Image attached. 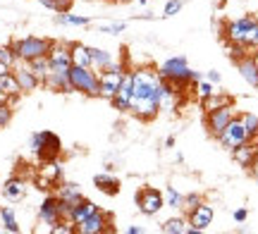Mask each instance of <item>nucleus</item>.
<instances>
[{"instance_id": "1", "label": "nucleus", "mask_w": 258, "mask_h": 234, "mask_svg": "<svg viewBox=\"0 0 258 234\" xmlns=\"http://www.w3.org/2000/svg\"><path fill=\"white\" fill-rule=\"evenodd\" d=\"M132 82H134V98H132L129 115H134L141 122L156 120L160 113L158 89H160L163 76L153 67H137V69H132Z\"/></svg>"}, {"instance_id": "2", "label": "nucleus", "mask_w": 258, "mask_h": 234, "mask_svg": "<svg viewBox=\"0 0 258 234\" xmlns=\"http://www.w3.org/2000/svg\"><path fill=\"white\" fill-rule=\"evenodd\" d=\"M222 38L227 43H237L246 50H258V17L256 15H241L237 19L225 22Z\"/></svg>"}, {"instance_id": "3", "label": "nucleus", "mask_w": 258, "mask_h": 234, "mask_svg": "<svg viewBox=\"0 0 258 234\" xmlns=\"http://www.w3.org/2000/svg\"><path fill=\"white\" fill-rule=\"evenodd\" d=\"M189 72H191V67H189L184 55L167 57L165 62L158 65V74L163 76L165 82H170L179 94H184V96L189 94Z\"/></svg>"}, {"instance_id": "4", "label": "nucleus", "mask_w": 258, "mask_h": 234, "mask_svg": "<svg viewBox=\"0 0 258 234\" xmlns=\"http://www.w3.org/2000/svg\"><path fill=\"white\" fill-rule=\"evenodd\" d=\"M29 148H31V153L38 160H53V158H60L62 141H60V136L55 131H48V129L34 131L31 139H29Z\"/></svg>"}, {"instance_id": "5", "label": "nucleus", "mask_w": 258, "mask_h": 234, "mask_svg": "<svg viewBox=\"0 0 258 234\" xmlns=\"http://www.w3.org/2000/svg\"><path fill=\"white\" fill-rule=\"evenodd\" d=\"M70 86H72V91L89 96V98H98L101 96L98 72L91 69V67H79V65L70 67Z\"/></svg>"}, {"instance_id": "6", "label": "nucleus", "mask_w": 258, "mask_h": 234, "mask_svg": "<svg viewBox=\"0 0 258 234\" xmlns=\"http://www.w3.org/2000/svg\"><path fill=\"white\" fill-rule=\"evenodd\" d=\"M67 217H70V208L64 206L55 194H48V196L41 201V206H38V220H41V225H46L48 229H53L57 222H62Z\"/></svg>"}, {"instance_id": "7", "label": "nucleus", "mask_w": 258, "mask_h": 234, "mask_svg": "<svg viewBox=\"0 0 258 234\" xmlns=\"http://www.w3.org/2000/svg\"><path fill=\"white\" fill-rule=\"evenodd\" d=\"M53 46L50 38H41V36H24V38H17L12 41V48L22 62H29L34 57H41V55H48V50Z\"/></svg>"}, {"instance_id": "8", "label": "nucleus", "mask_w": 258, "mask_h": 234, "mask_svg": "<svg viewBox=\"0 0 258 234\" xmlns=\"http://www.w3.org/2000/svg\"><path fill=\"white\" fill-rule=\"evenodd\" d=\"M124 72H127V62L124 60H115L108 69H103L101 74H98V84H101V96L98 98H108L110 101L112 96L117 94V89H120L122 79H124Z\"/></svg>"}, {"instance_id": "9", "label": "nucleus", "mask_w": 258, "mask_h": 234, "mask_svg": "<svg viewBox=\"0 0 258 234\" xmlns=\"http://www.w3.org/2000/svg\"><path fill=\"white\" fill-rule=\"evenodd\" d=\"M218 141H220L222 148L227 150H234L239 148L241 143H246V141H251L249 131H246V127H244V122H241L239 115H234L230 120V124L225 127V129L220 131V136H218Z\"/></svg>"}, {"instance_id": "10", "label": "nucleus", "mask_w": 258, "mask_h": 234, "mask_svg": "<svg viewBox=\"0 0 258 234\" xmlns=\"http://www.w3.org/2000/svg\"><path fill=\"white\" fill-rule=\"evenodd\" d=\"M139 206V213H144V215H158L163 206H165V198H163V191L156 187H141L137 191V196H134Z\"/></svg>"}, {"instance_id": "11", "label": "nucleus", "mask_w": 258, "mask_h": 234, "mask_svg": "<svg viewBox=\"0 0 258 234\" xmlns=\"http://www.w3.org/2000/svg\"><path fill=\"white\" fill-rule=\"evenodd\" d=\"M60 182H62V165H60V160H57V158L41 160V165H38V170H36V184H38V189L50 191V189H55Z\"/></svg>"}, {"instance_id": "12", "label": "nucleus", "mask_w": 258, "mask_h": 234, "mask_svg": "<svg viewBox=\"0 0 258 234\" xmlns=\"http://www.w3.org/2000/svg\"><path fill=\"white\" fill-rule=\"evenodd\" d=\"M48 62H50V72L48 74H70V67H72L70 43L53 41V46L48 50Z\"/></svg>"}, {"instance_id": "13", "label": "nucleus", "mask_w": 258, "mask_h": 234, "mask_svg": "<svg viewBox=\"0 0 258 234\" xmlns=\"http://www.w3.org/2000/svg\"><path fill=\"white\" fill-rule=\"evenodd\" d=\"M77 232H79V234H105V232H115V227H112V215L98 208L93 215H89L86 220H82V222L77 225Z\"/></svg>"}, {"instance_id": "14", "label": "nucleus", "mask_w": 258, "mask_h": 234, "mask_svg": "<svg viewBox=\"0 0 258 234\" xmlns=\"http://www.w3.org/2000/svg\"><path fill=\"white\" fill-rule=\"evenodd\" d=\"M237 115L234 105H222V108H215V110H208L206 113V129L211 134L213 139L220 136V131L230 124V120Z\"/></svg>"}, {"instance_id": "15", "label": "nucleus", "mask_w": 258, "mask_h": 234, "mask_svg": "<svg viewBox=\"0 0 258 234\" xmlns=\"http://www.w3.org/2000/svg\"><path fill=\"white\" fill-rule=\"evenodd\" d=\"M132 98H134V82H132V69H127L120 89H117V94L110 98V105L117 110V113H129V108H132Z\"/></svg>"}, {"instance_id": "16", "label": "nucleus", "mask_w": 258, "mask_h": 234, "mask_svg": "<svg viewBox=\"0 0 258 234\" xmlns=\"http://www.w3.org/2000/svg\"><path fill=\"white\" fill-rule=\"evenodd\" d=\"M213 220H215V208H213L211 203H206V201L199 203L191 213H186V222H189V227L199 229V232H206V229L213 225Z\"/></svg>"}, {"instance_id": "17", "label": "nucleus", "mask_w": 258, "mask_h": 234, "mask_svg": "<svg viewBox=\"0 0 258 234\" xmlns=\"http://www.w3.org/2000/svg\"><path fill=\"white\" fill-rule=\"evenodd\" d=\"M12 74H15V79H17L22 94H31V91H36L38 86H41V79H38V76L31 72V67H29L27 62H22V60L12 67Z\"/></svg>"}, {"instance_id": "18", "label": "nucleus", "mask_w": 258, "mask_h": 234, "mask_svg": "<svg viewBox=\"0 0 258 234\" xmlns=\"http://www.w3.org/2000/svg\"><path fill=\"white\" fill-rule=\"evenodd\" d=\"M234 65H237V72H239L241 79H244L249 86L258 89V55L246 53V55H241Z\"/></svg>"}, {"instance_id": "19", "label": "nucleus", "mask_w": 258, "mask_h": 234, "mask_svg": "<svg viewBox=\"0 0 258 234\" xmlns=\"http://www.w3.org/2000/svg\"><path fill=\"white\" fill-rule=\"evenodd\" d=\"M27 189H29L27 179L15 175V177L5 179V184H3V196H5V201H10V203H19V201L27 198Z\"/></svg>"}, {"instance_id": "20", "label": "nucleus", "mask_w": 258, "mask_h": 234, "mask_svg": "<svg viewBox=\"0 0 258 234\" xmlns=\"http://www.w3.org/2000/svg\"><path fill=\"white\" fill-rule=\"evenodd\" d=\"M55 196L60 198V201H62L70 210H72V206L82 201L84 194H82V187H79V184H74V182H64V179H62V182L55 187Z\"/></svg>"}, {"instance_id": "21", "label": "nucleus", "mask_w": 258, "mask_h": 234, "mask_svg": "<svg viewBox=\"0 0 258 234\" xmlns=\"http://www.w3.org/2000/svg\"><path fill=\"white\" fill-rule=\"evenodd\" d=\"M258 155V143L256 139H251L246 141V143H241L239 148H234L232 150V158H234V163L237 165H241V168H251V163H253V158Z\"/></svg>"}, {"instance_id": "22", "label": "nucleus", "mask_w": 258, "mask_h": 234, "mask_svg": "<svg viewBox=\"0 0 258 234\" xmlns=\"http://www.w3.org/2000/svg\"><path fill=\"white\" fill-rule=\"evenodd\" d=\"M96 210H98V206L93 203L91 198L84 196L79 203H74V206H72V210H70V217H67V220H70V222H74V227H77L82 220H86L89 215H93Z\"/></svg>"}, {"instance_id": "23", "label": "nucleus", "mask_w": 258, "mask_h": 234, "mask_svg": "<svg viewBox=\"0 0 258 234\" xmlns=\"http://www.w3.org/2000/svg\"><path fill=\"white\" fill-rule=\"evenodd\" d=\"M93 187L103 191L105 196H117L120 194V182L112 177L110 172H98L96 177H93Z\"/></svg>"}, {"instance_id": "24", "label": "nucleus", "mask_w": 258, "mask_h": 234, "mask_svg": "<svg viewBox=\"0 0 258 234\" xmlns=\"http://www.w3.org/2000/svg\"><path fill=\"white\" fill-rule=\"evenodd\" d=\"M89 53H91V69H96L98 74H101L103 69H108V67L115 62V57H112L110 50H103V48H91V46H89Z\"/></svg>"}, {"instance_id": "25", "label": "nucleus", "mask_w": 258, "mask_h": 234, "mask_svg": "<svg viewBox=\"0 0 258 234\" xmlns=\"http://www.w3.org/2000/svg\"><path fill=\"white\" fill-rule=\"evenodd\" d=\"M0 91H3V96H5L12 105H15V101L22 96V89H19L17 79H15V74H12V72H8V74L0 76Z\"/></svg>"}, {"instance_id": "26", "label": "nucleus", "mask_w": 258, "mask_h": 234, "mask_svg": "<svg viewBox=\"0 0 258 234\" xmlns=\"http://www.w3.org/2000/svg\"><path fill=\"white\" fill-rule=\"evenodd\" d=\"M70 55H72V65L91 67V53H89V46H84V43H70Z\"/></svg>"}, {"instance_id": "27", "label": "nucleus", "mask_w": 258, "mask_h": 234, "mask_svg": "<svg viewBox=\"0 0 258 234\" xmlns=\"http://www.w3.org/2000/svg\"><path fill=\"white\" fill-rule=\"evenodd\" d=\"M222 105H234V98L227 94H220V91H215L213 96H208L206 101H201V108L203 113H208V110H215V108H222Z\"/></svg>"}, {"instance_id": "28", "label": "nucleus", "mask_w": 258, "mask_h": 234, "mask_svg": "<svg viewBox=\"0 0 258 234\" xmlns=\"http://www.w3.org/2000/svg\"><path fill=\"white\" fill-rule=\"evenodd\" d=\"M0 222H3V229H5V232H12V234L22 232V227H19V222H17V215H15V210L10 206L0 208Z\"/></svg>"}, {"instance_id": "29", "label": "nucleus", "mask_w": 258, "mask_h": 234, "mask_svg": "<svg viewBox=\"0 0 258 234\" xmlns=\"http://www.w3.org/2000/svg\"><path fill=\"white\" fill-rule=\"evenodd\" d=\"M29 67H31V72L41 79V86H43V82H46L48 72H50V62H48V55H41V57H34V60H29L27 62Z\"/></svg>"}, {"instance_id": "30", "label": "nucleus", "mask_w": 258, "mask_h": 234, "mask_svg": "<svg viewBox=\"0 0 258 234\" xmlns=\"http://www.w3.org/2000/svg\"><path fill=\"white\" fill-rule=\"evenodd\" d=\"M55 22L57 24H62V27H89V24H91V19L89 17H82V15H70V12H57Z\"/></svg>"}, {"instance_id": "31", "label": "nucleus", "mask_w": 258, "mask_h": 234, "mask_svg": "<svg viewBox=\"0 0 258 234\" xmlns=\"http://www.w3.org/2000/svg\"><path fill=\"white\" fill-rule=\"evenodd\" d=\"M186 227H189V222H186L184 217H170V220H165V222L160 225V232L163 234H186Z\"/></svg>"}, {"instance_id": "32", "label": "nucleus", "mask_w": 258, "mask_h": 234, "mask_svg": "<svg viewBox=\"0 0 258 234\" xmlns=\"http://www.w3.org/2000/svg\"><path fill=\"white\" fill-rule=\"evenodd\" d=\"M163 198H165V206L167 208H182V203H184V194H182L177 187H165Z\"/></svg>"}, {"instance_id": "33", "label": "nucleus", "mask_w": 258, "mask_h": 234, "mask_svg": "<svg viewBox=\"0 0 258 234\" xmlns=\"http://www.w3.org/2000/svg\"><path fill=\"white\" fill-rule=\"evenodd\" d=\"M0 62L8 67H15L19 62L17 53H15V48H12V43H5V46H0Z\"/></svg>"}, {"instance_id": "34", "label": "nucleus", "mask_w": 258, "mask_h": 234, "mask_svg": "<svg viewBox=\"0 0 258 234\" xmlns=\"http://www.w3.org/2000/svg\"><path fill=\"white\" fill-rule=\"evenodd\" d=\"M194 94H196V98H199V101H206L208 96L215 94V84H211V82H208V79L203 76L201 82L194 86Z\"/></svg>"}, {"instance_id": "35", "label": "nucleus", "mask_w": 258, "mask_h": 234, "mask_svg": "<svg viewBox=\"0 0 258 234\" xmlns=\"http://www.w3.org/2000/svg\"><path fill=\"white\" fill-rule=\"evenodd\" d=\"M239 117H241V122H244V127H246V131H249L251 139H258V115L241 113Z\"/></svg>"}, {"instance_id": "36", "label": "nucleus", "mask_w": 258, "mask_h": 234, "mask_svg": "<svg viewBox=\"0 0 258 234\" xmlns=\"http://www.w3.org/2000/svg\"><path fill=\"white\" fill-rule=\"evenodd\" d=\"M12 115H15L12 103H10V101H0V129L8 127L10 122H12Z\"/></svg>"}, {"instance_id": "37", "label": "nucleus", "mask_w": 258, "mask_h": 234, "mask_svg": "<svg viewBox=\"0 0 258 234\" xmlns=\"http://www.w3.org/2000/svg\"><path fill=\"white\" fill-rule=\"evenodd\" d=\"M98 31L101 34H110V36H115V34H122L124 29H127V24L124 22H108V24H98Z\"/></svg>"}, {"instance_id": "38", "label": "nucleus", "mask_w": 258, "mask_h": 234, "mask_svg": "<svg viewBox=\"0 0 258 234\" xmlns=\"http://www.w3.org/2000/svg\"><path fill=\"white\" fill-rule=\"evenodd\" d=\"M182 8H184L182 0H165V8H163V15H160V17H175V15L182 12Z\"/></svg>"}, {"instance_id": "39", "label": "nucleus", "mask_w": 258, "mask_h": 234, "mask_svg": "<svg viewBox=\"0 0 258 234\" xmlns=\"http://www.w3.org/2000/svg\"><path fill=\"white\" fill-rule=\"evenodd\" d=\"M199 203H203V196H201V194H184V203H182V210H184V213H191V210L199 206Z\"/></svg>"}, {"instance_id": "40", "label": "nucleus", "mask_w": 258, "mask_h": 234, "mask_svg": "<svg viewBox=\"0 0 258 234\" xmlns=\"http://www.w3.org/2000/svg\"><path fill=\"white\" fill-rule=\"evenodd\" d=\"M232 217H234V222H237V225H244V222H246V217H249V210H246V208H237V210L232 213Z\"/></svg>"}, {"instance_id": "41", "label": "nucleus", "mask_w": 258, "mask_h": 234, "mask_svg": "<svg viewBox=\"0 0 258 234\" xmlns=\"http://www.w3.org/2000/svg\"><path fill=\"white\" fill-rule=\"evenodd\" d=\"M203 76H206V79H208L211 84H215V86H218V84H220V82H222V74H220V72H218V69H208V72H206V74H203Z\"/></svg>"}, {"instance_id": "42", "label": "nucleus", "mask_w": 258, "mask_h": 234, "mask_svg": "<svg viewBox=\"0 0 258 234\" xmlns=\"http://www.w3.org/2000/svg\"><path fill=\"white\" fill-rule=\"evenodd\" d=\"M74 0H55V12H70Z\"/></svg>"}, {"instance_id": "43", "label": "nucleus", "mask_w": 258, "mask_h": 234, "mask_svg": "<svg viewBox=\"0 0 258 234\" xmlns=\"http://www.w3.org/2000/svg\"><path fill=\"white\" fill-rule=\"evenodd\" d=\"M249 172H251V175H253V179H256V182H258V155H256V158H253V163H251Z\"/></svg>"}, {"instance_id": "44", "label": "nucleus", "mask_w": 258, "mask_h": 234, "mask_svg": "<svg viewBox=\"0 0 258 234\" xmlns=\"http://www.w3.org/2000/svg\"><path fill=\"white\" fill-rule=\"evenodd\" d=\"M36 3H41L46 10H53V12H55V0H36Z\"/></svg>"}, {"instance_id": "45", "label": "nucleus", "mask_w": 258, "mask_h": 234, "mask_svg": "<svg viewBox=\"0 0 258 234\" xmlns=\"http://www.w3.org/2000/svg\"><path fill=\"white\" fill-rule=\"evenodd\" d=\"M146 229H141V227H137V225H129L127 227V234H144Z\"/></svg>"}, {"instance_id": "46", "label": "nucleus", "mask_w": 258, "mask_h": 234, "mask_svg": "<svg viewBox=\"0 0 258 234\" xmlns=\"http://www.w3.org/2000/svg\"><path fill=\"white\" fill-rule=\"evenodd\" d=\"M8 72H12V67H8V65H3V62H0V76L8 74Z\"/></svg>"}, {"instance_id": "47", "label": "nucleus", "mask_w": 258, "mask_h": 234, "mask_svg": "<svg viewBox=\"0 0 258 234\" xmlns=\"http://www.w3.org/2000/svg\"><path fill=\"white\" fill-rule=\"evenodd\" d=\"M165 146H167V148H175V136H167V139H165Z\"/></svg>"}, {"instance_id": "48", "label": "nucleus", "mask_w": 258, "mask_h": 234, "mask_svg": "<svg viewBox=\"0 0 258 234\" xmlns=\"http://www.w3.org/2000/svg\"><path fill=\"white\" fill-rule=\"evenodd\" d=\"M146 3H151V0H139V5H146Z\"/></svg>"}, {"instance_id": "49", "label": "nucleus", "mask_w": 258, "mask_h": 234, "mask_svg": "<svg viewBox=\"0 0 258 234\" xmlns=\"http://www.w3.org/2000/svg\"><path fill=\"white\" fill-rule=\"evenodd\" d=\"M0 101H8V98H5V96H3V94H0Z\"/></svg>"}, {"instance_id": "50", "label": "nucleus", "mask_w": 258, "mask_h": 234, "mask_svg": "<svg viewBox=\"0 0 258 234\" xmlns=\"http://www.w3.org/2000/svg\"><path fill=\"white\" fill-rule=\"evenodd\" d=\"M115 3H127V0H115Z\"/></svg>"}]
</instances>
